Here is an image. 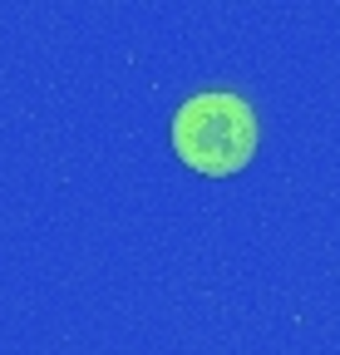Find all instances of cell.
I'll return each instance as SVG.
<instances>
[{
	"mask_svg": "<svg viewBox=\"0 0 340 355\" xmlns=\"http://www.w3.org/2000/svg\"><path fill=\"white\" fill-rule=\"evenodd\" d=\"M168 139L197 178H232L257 153V114L232 89H202L178 104Z\"/></svg>",
	"mask_w": 340,
	"mask_h": 355,
	"instance_id": "obj_1",
	"label": "cell"
}]
</instances>
